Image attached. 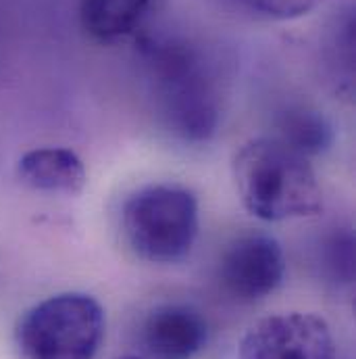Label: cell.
I'll return each instance as SVG.
<instances>
[{
    "instance_id": "7a4b0ae2",
    "label": "cell",
    "mask_w": 356,
    "mask_h": 359,
    "mask_svg": "<svg viewBox=\"0 0 356 359\" xmlns=\"http://www.w3.org/2000/svg\"><path fill=\"white\" fill-rule=\"evenodd\" d=\"M232 174L242 205L263 222L302 219L323 207V190L311 159L273 136L244 142L234 155Z\"/></svg>"
},
{
    "instance_id": "277c9868",
    "label": "cell",
    "mask_w": 356,
    "mask_h": 359,
    "mask_svg": "<svg viewBox=\"0 0 356 359\" xmlns=\"http://www.w3.org/2000/svg\"><path fill=\"white\" fill-rule=\"evenodd\" d=\"M104 326V309L92 294L59 292L19 318L15 345L21 359H94Z\"/></svg>"
},
{
    "instance_id": "6da1fadb",
    "label": "cell",
    "mask_w": 356,
    "mask_h": 359,
    "mask_svg": "<svg viewBox=\"0 0 356 359\" xmlns=\"http://www.w3.org/2000/svg\"><path fill=\"white\" fill-rule=\"evenodd\" d=\"M138 63L159 123L185 144L208 142L223 117L221 76L213 57L178 34H146Z\"/></svg>"
},
{
    "instance_id": "8992f818",
    "label": "cell",
    "mask_w": 356,
    "mask_h": 359,
    "mask_svg": "<svg viewBox=\"0 0 356 359\" xmlns=\"http://www.w3.org/2000/svg\"><path fill=\"white\" fill-rule=\"evenodd\" d=\"M285 276L281 245L269 234L236 238L221 255L219 284L240 303H257L279 288Z\"/></svg>"
},
{
    "instance_id": "3957f363",
    "label": "cell",
    "mask_w": 356,
    "mask_h": 359,
    "mask_svg": "<svg viewBox=\"0 0 356 359\" xmlns=\"http://www.w3.org/2000/svg\"><path fill=\"white\" fill-rule=\"evenodd\" d=\"M200 228L196 194L179 184H148L127 196L121 230L129 249L150 264H178L190 255Z\"/></svg>"
},
{
    "instance_id": "8fae6325",
    "label": "cell",
    "mask_w": 356,
    "mask_h": 359,
    "mask_svg": "<svg viewBox=\"0 0 356 359\" xmlns=\"http://www.w3.org/2000/svg\"><path fill=\"white\" fill-rule=\"evenodd\" d=\"M317 262L321 273L334 284H353L355 280V234L350 228H329L323 234Z\"/></svg>"
},
{
    "instance_id": "52a82bcc",
    "label": "cell",
    "mask_w": 356,
    "mask_h": 359,
    "mask_svg": "<svg viewBox=\"0 0 356 359\" xmlns=\"http://www.w3.org/2000/svg\"><path fill=\"white\" fill-rule=\"evenodd\" d=\"M208 341V324L198 309L185 303L155 307L140 332L148 359H194Z\"/></svg>"
},
{
    "instance_id": "7c38bea8",
    "label": "cell",
    "mask_w": 356,
    "mask_h": 359,
    "mask_svg": "<svg viewBox=\"0 0 356 359\" xmlns=\"http://www.w3.org/2000/svg\"><path fill=\"white\" fill-rule=\"evenodd\" d=\"M327 67L334 74V80L342 82L346 88L353 86V74H355V17L353 11H346L336 27L332 29L327 38Z\"/></svg>"
},
{
    "instance_id": "30bf717a",
    "label": "cell",
    "mask_w": 356,
    "mask_h": 359,
    "mask_svg": "<svg viewBox=\"0 0 356 359\" xmlns=\"http://www.w3.org/2000/svg\"><path fill=\"white\" fill-rule=\"evenodd\" d=\"M157 0H80L82 29L96 42H119L136 34Z\"/></svg>"
},
{
    "instance_id": "5b68a950",
    "label": "cell",
    "mask_w": 356,
    "mask_h": 359,
    "mask_svg": "<svg viewBox=\"0 0 356 359\" xmlns=\"http://www.w3.org/2000/svg\"><path fill=\"white\" fill-rule=\"evenodd\" d=\"M238 359H336V343L329 324L315 313H275L246 330Z\"/></svg>"
},
{
    "instance_id": "ba28073f",
    "label": "cell",
    "mask_w": 356,
    "mask_h": 359,
    "mask_svg": "<svg viewBox=\"0 0 356 359\" xmlns=\"http://www.w3.org/2000/svg\"><path fill=\"white\" fill-rule=\"evenodd\" d=\"M17 178L31 190L50 194H80L88 172L82 157L65 147H38L17 161Z\"/></svg>"
},
{
    "instance_id": "5bb4252c",
    "label": "cell",
    "mask_w": 356,
    "mask_h": 359,
    "mask_svg": "<svg viewBox=\"0 0 356 359\" xmlns=\"http://www.w3.org/2000/svg\"><path fill=\"white\" fill-rule=\"evenodd\" d=\"M117 359H142V358H138V355H123V358H117Z\"/></svg>"
},
{
    "instance_id": "9c48e42d",
    "label": "cell",
    "mask_w": 356,
    "mask_h": 359,
    "mask_svg": "<svg viewBox=\"0 0 356 359\" xmlns=\"http://www.w3.org/2000/svg\"><path fill=\"white\" fill-rule=\"evenodd\" d=\"M300 153L306 159L327 153L336 140V130L329 117L306 102H292L277 111L273 132L269 134Z\"/></svg>"
},
{
    "instance_id": "4fadbf2b",
    "label": "cell",
    "mask_w": 356,
    "mask_h": 359,
    "mask_svg": "<svg viewBox=\"0 0 356 359\" xmlns=\"http://www.w3.org/2000/svg\"><path fill=\"white\" fill-rule=\"evenodd\" d=\"M236 8L271 21H292L313 13L323 0H229Z\"/></svg>"
}]
</instances>
